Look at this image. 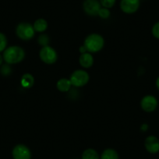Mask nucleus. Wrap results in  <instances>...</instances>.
I'll list each match as a JSON object with an SVG mask.
<instances>
[{"label": "nucleus", "instance_id": "25", "mask_svg": "<svg viewBox=\"0 0 159 159\" xmlns=\"http://www.w3.org/2000/svg\"><path fill=\"white\" fill-rule=\"evenodd\" d=\"M155 86H156V88H157V91H159V76H157V79H156V80H155Z\"/></svg>", "mask_w": 159, "mask_h": 159}, {"label": "nucleus", "instance_id": "9", "mask_svg": "<svg viewBox=\"0 0 159 159\" xmlns=\"http://www.w3.org/2000/svg\"><path fill=\"white\" fill-rule=\"evenodd\" d=\"M13 159H31V152L28 147L24 144H17L12 151Z\"/></svg>", "mask_w": 159, "mask_h": 159}, {"label": "nucleus", "instance_id": "26", "mask_svg": "<svg viewBox=\"0 0 159 159\" xmlns=\"http://www.w3.org/2000/svg\"><path fill=\"white\" fill-rule=\"evenodd\" d=\"M3 57H2V55H0V66L2 64V62H3Z\"/></svg>", "mask_w": 159, "mask_h": 159}, {"label": "nucleus", "instance_id": "6", "mask_svg": "<svg viewBox=\"0 0 159 159\" xmlns=\"http://www.w3.org/2000/svg\"><path fill=\"white\" fill-rule=\"evenodd\" d=\"M158 106V101L155 96L152 94H148L142 98L140 101V107L145 112H154Z\"/></svg>", "mask_w": 159, "mask_h": 159}, {"label": "nucleus", "instance_id": "3", "mask_svg": "<svg viewBox=\"0 0 159 159\" xmlns=\"http://www.w3.org/2000/svg\"><path fill=\"white\" fill-rule=\"evenodd\" d=\"M70 80L72 86L75 88H82L88 84L90 80V76L86 70H76L72 73Z\"/></svg>", "mask_w": 159, "mask_h": 159}, {"label": "nucleus", "instance_id": "5", "mask_svg": "<svg viewBox=\"0 0 159 159\" xmlns=\"http://www.w3.org/2000/svg\"><path fill=\"white\" fill-rule=\"evenodd\" d=\"M39 57L44 63L52 65L57 61L58 54L55 48L49 45H47V46L42 47L39 52Z\"/></svg>", "mask_w": 159, "mask_h": 159}, {"label": "nucleus", "instance_id": "14", "mask_svg": "<svg viewBox=\"0 0 159 159\" xmlns=\"http://www.w3.org/2000/svg\"><path fill=\"white\" fill-rule=\"evenodd\" d=\"M21 86L24 88H30L34 84V78L30 73H25L20 80Z\"/></svg>", "mask_w": 159, "mask_h": 159}, {"label": "nucleus", "instance_id": "16", "mask_svg": "<svg viewBox=\"0 0 159 159\" xmlns=\"http://www.w3.org/2000/svg\"><path fill=\"white\" fill-rule=\"evenodd\" d=\"M81 159H100V156L96 150L88 148L82 154Z\"/></svg>", "mask_w": 159, "mask_h": 159}, {"label": "nucleus", "instance_id": "21", "mask_svg": "<svg viewBox=\"0 0 159 159\" xmlns=\"http://www.w3.org/2000/svg\"><path fill=\"white\" fill-rule=\"evenodd\" d=\"M0 73L1 74L3 75V76H7L10 75V73H12V69L10 67V66L9 64H5V65H2L1 69H0Z\"/></svg>", "mask_w": 159, "mask_h": 159}, {"label": "nucleus", "instance_id": "13", "mask_svg": "<svg viewBox=\"0 0 159 159\" xmlns=\"http://www.w3.org/2000/svg\"><path fill=\"white\" fill-rule=\"evenodd\" d=\"M48 22L46 20L43 19V18H39V19L36 20L33 24V27L35 32H38V33H44L48 29Z\"/></svg>", "mask_w": 159, "mask_h": 159}, {"label": "nucleus", "instance_id": "15", "mask_svg": "<svg viewBox=\"0 0 159 159\" xmlns=\"http://www.w3.org/2000/svg\"><path fill=\"white\" fill-rule=\"evenodd\" d=\"M100 159H119V156L115 149L107 148L102 152Z\"/></svg>", "mask_w": 159, "mask_h": 159}, {"label": "nucleus", "instance_id": "10", "mask_svg": "<svg viewBox=\"0 0 159 159\" xmlns=\"http://www.w3.org/2000/svg\"><path fill=\"white\" fill-rule=\"evenodd\" d=\"M144 147L146 151L150 154H157L159 152V139L156 136H148L144 140Z\"/></svg>", "mask_w": 159, "mask_h": 159}, {"label": "nucleus", "instance_id": "11", "mask_svg": "<svg viewBox=\"0 0 159 159\" xmlns=\"http://www.w3.org/2000/svg\"><path fill=\"white\" fill-rule=\"evenodd\" d=\"M94 56L90 52L81 54L79 57V63L84 69H89L94 64Z\"/></svg>", "mask_w": 159, "mask_h": 159}, {"label": "nucleus", "instance_id": "1", "mask_svg": "<svg viewBox=\"0 0 159 159\" xmlns=\"http://www.w3.org/2000/svg\"><path fill=\"white\" fill-rule=\"evenodd\" d=\"M3 60L9 65L17 64L22 62L25 58L24 48L17 45L10 46L5 49L2 54Z\"/></svg>", "mask_w": 159, "mask_h": 159}, {"label": "nucleus", "instance_id": "8", "mask_svg": "<svg viewBox=\"0 0 159 159\" xmlns=\"http://www.w3.org/2000/svg\"><path fill=\"white\" fill-rule=\"evenodd\" d=\"M140 0H121L119 3L120 10L126 14L135 13L139 10Z\"/></svg>", "mask_w": 159, "mask_h": 159}, {"label": "nucleus", "instance_id": "17", "mask_svg": "<svg viewBox=\"0 0 159 159\" xmlns=\"http://www.w3.org/2000/svg\"><path fill=\"white\" fill-rule=\"evenodd\" d=\"M38 45H41L42 47H45L48 45L49 43V38L47 34H42L39 35V37L38 38Z\"/></svg>", "mask_w": 159, "mask_h": 159}, {"label": "nucleus", "instance_id": "12", "mask_svg": "<svg viewBox=\"0 0 159 159\" xmlns=\"http://www.w3.org/2000/svg\"><path fill=\"white\" fill-rule=\"evenodd\" d=\"M72 84L70 79L67 78H61L56 83V88L60 92H68L71 89Z\"/></svg>", "mask_w": 159, "mask_h": 159}, {"label": "nucleus", "instance_id": "23", "mask_svg": "<svg viewBox=\"0 0 159 159\" xmlns=\"http://www.w3.org/2000/svg\"><path fill=\"white\" fill-rule=\"evenodd\" d=\"M148 128H149V126H148L147 123H143V124L141 125V126H140V129H141V131H143V132H146L148 129Z\"/></svg>", "mask_w": 159, "mask_h": 159}, {"label": "nucleus", "instance_id": "2", "mask_svg": "<svg viewBox=\"0 0 159 159\" xmlns=\"http://www.w3.org/2000/svg\"><path fill=\"white\" fill-rule=\"evenodd\" d=\"M84 46L87 52L90 53H96L102 50L105 45V39L99 34L93 33L87 36L84 42Z\"/></svg>", "mask_w": 159, "mask_h": 159}, {"label": "nucleus", "instance_id": "7", "mask_svg": "<svg viewBox=\"0 0 159 159\" xmlns=\"http://www.w3.org/2000/svg\"><path fill=\"white\" fill-rule=\"evenodd\" d=\"M101 8L102 6L99 0H84L83 10L88 16H98Z\"/></svg>", "mask_w": 159, "mask_h": 159}, {"label": "nucleus", "instance_id": "18", "mask_svg": "<svg viewBox=\"0 0 159 159\" xmlns=\"http://www.w3.org/2000/svg\"><path fill=\"white\" fill-rule=\"evenodd\" d=\"M98 16L100 18H102V19L107 20L110 17V16H111V12H110L109 9L102 7V8L100 9V10H99L98 15Z\"/></svg>", "mask_w": 159, "mask_h": 159}, {"label": "nucleus", "instance_id": "24", "mask_svg": "<svg viewBox=\"0 0 159 159\" xmlns=\"http://www.w3.org/2000/svg\"><path fill=\"white\" fill-rule=\"evenodd\" d=\"M79 51H80V52L81 53V54H83V53H85V52H88L86 50V48H85V47L84 46V45H82L81 47H80Z\"/></svg>", "mask_w": 159, "mask_h": 159}, {"label": "nucleus", "instance_id": "22", "mask_svg": "<svg viewBox=\"0 0 159 159\" xmlns=\"http://www.w3.org/2000/svg\"><path fill=\"white\" fill-rule=\"evenodd\" d=\"M151 34L156 39L159 40V21L156 22L151 28Z\"/></svg>", "mask_w": 159, "mask_h": 159}, {"label": "nucleus", "instance_id": "4", "mask_svg": "<svg viewBox=\"0 0 159 159\" xmlns=\"http://www.w3.org/2000/svg\"><path fill=\"white\" fill-rule=\"evenodd\" d=\"M16 34L23 41H29L34 37L35 30L30 23L22 22L16 26Z\"/></svg>", "mask_w": 159, "mask_h": 159}, {"label": "nucleus", "instance_id": "19", "mask_svg": "<svg viewBox=\"0 0 159 159\" xmlns=\"http://www.w3.org/2000/svg\"><path fill=\"white\" fill-rule=\"evenodd\" d=\"M7 36L3 33L0 32V52L5 51L6 48H7Z\"/></svg>", "mask_w": 159, "mask_h": 159}, {"label": "nucleus", "instance_id": "20", "mask_svg": "<svg viewBox=\"0 0 159 159\" xmlns=\"http://www.w3.org/2000/svg\"><path fill=\"white\" fill-rule=\"evenodd\" d=\"M102 7H105L107 9L112 8L116 2V0H99Z\"/></svg>", "mask_w": 159, "mask_h": 159}]
</instances>
